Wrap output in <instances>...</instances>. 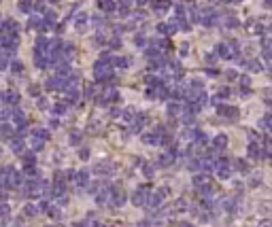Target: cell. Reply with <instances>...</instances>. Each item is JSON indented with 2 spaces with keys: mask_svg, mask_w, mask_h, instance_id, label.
<instances>
[{
  "mask_svg": "<svg viewBox=\"0 0 272 227\" xmlns=\"http://www.w3.org/2000/svg\"><path fill=\"white\" fill-rule=\"evenodd\" d=\"M244 66H247L249 70H253V72H259V70H264L262 62H257V59H249V62H244Z\"/></svg>",
  "mask_w": 272,
  "mask_h": 227,
  "instance_id": "1",
  "label": "cell"
},
{
  "mask_svg": "<svg viewBox=\"0 0 272 227\" xmlns=\"http://www.w3.org/2000/svg\"><path fill=\"white\" fill-rule=\"evenodd\" d=\"M226 136H223V134H221V136H217V140H215V146H217V149H223V146H226Z\"/></svg>",
  "mask_w": 272,
  "mask_h": 227,
  "instance_id": "2",
  "label": "cell"
},
{
  "mask_svg": "<svg viewBox=\"0 0 272 227\" xmlns=\"http://www.w3.org/2000/svg\"><path fill=\"white\" fill-rule=\"evenodd\" d=\"M262 125H268V128H270V132H272V117L264 119V121H262Z\"/></svg>",
  "mask_w": 272,
  "mask_h": 227,
  "instance_id": "4",
  "label": "cell"
},
{
  "mask_svg": "<svg viewBox=\"0 0 272 227\" xmlns=\"http://www.w3.org/2000/svg\"><path fill=\"white\" fill-rule=\"evenodd\" d=\"M270 30H272V28H270Z\"/></svg>",
  "mask_w": 272,
  "mask_h": 227,
  "instance_id": "7",
  "label": "cell"
},
{
  "mask_svg": "<svg viewBox=\"0 0 272 227\" xmlns=\"http://www.w3.org/2000/svg\"><path fill=\"white\" fill-rule=\"evenodd\" d=\"M264 9H272V0H264Z\"/></svg>",
  "mask_w": 272,
  "mask_h": 227,
  "instance_id": "6",
  "label": "cell"
},
{
  "mask_svg": "<svg viewBox=\"0 0 272 227\" xmlns=\"http://www.w3.org/2000/svg\"><path fill=\"white\" fill-rule=\"evenodd\" d=\"M226 26H227V28H236V26H238V21H236V19H234V17H227Z\"/></svg>",
  "mask_w": 272,
  "mask_h": 227,
  "instance_id": "3",
  "label": "cell"
},
{
  "mask_svg": "<svg viewBox=\"0 0 272 227\" xmlns=\"http://www.w3.org/2000/svg\"><path fill=\"white\" fill-rule=\"evenodd\" d=\"M240 81H242V85H244V87H249V83H251V81H249V77H242Z\"/></svg>",
  "mask_w": 272,
  "mask_h": 227,
  "instance_id": "5",
  "label": "cell"
}]
</instances>
